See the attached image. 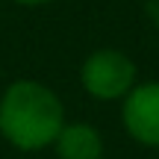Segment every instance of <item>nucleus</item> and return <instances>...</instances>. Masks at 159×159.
I'll use <instances>...</instances> for the list:
<instances>
[{"label": "nucleus", "instance_id": "f257e3e1", "mask_svg": "<svg viewBox=\"0 0 159 159\" xmlns=\"http://www.w3.org/2000/svg\"><path fill=\"white\" fill-rule=\"evenodd\" d=\"M65 127V106L50 85L39 80H15L0 94V136L15 150L35 153L53 148Z\"/></svg>", "mask_w": 159, "mask_h": 159}, {"label": "nucleus", "instance_id": "f03ea898", "mask_svg": "<svg viewBox=\"0 0 159 159\" xmlns=\"http://www.w3.org/2000/svg\"><path fill=\"white\" fill-rule=\"evenodd\" d=\"M80 83L94 100H124L136 85V62L115 47H103L85 56Z\"/></svg>", "mask_w": 159, "mask_h": 159}, {"label": "nucleus", "instance_id": "7ed1b4c3", "mask_svg": "<svg viewBox=\"0 0 159 159\" xmlns=\"http://www.w3.org/2000/svg\"><path fill=\"white\" fill-rule=\"evenodd\" d=\"M121 121L133 142L144 148H159V80L133 85L121 106Z\"/></svg>", "mask_w": 159, "mask_h": 159}, {"label": "nucleus", "instance_id": "20e7f679", "mask_svg": "<svg viewBox=\"0 0 159 159\" xmlns=\"http://www.w3.org/2000/svg\"><path fill=\"white\" fill-rule=\"evenodd\" d=\"M53 148H56L59 159H100L103 156V136L91 124H83V121L68 124L65 121Z\"/></svg>", "mask_w": 159, "mask_h": 159}, {"label": "nucleus", "instance_id": "39448f33", "mask_svg": "<svg viewBox=\"0 0 159 159\" xmlns=\"http://www.w3.org/2000/svg\"><path fill=\"white\" fill-rule=\"evenodd\" d=\"M12 3H21V6H44L50 0H12Z\"/></svg>", "mask_w": 159, "mask_h": 159}]
</instances>
